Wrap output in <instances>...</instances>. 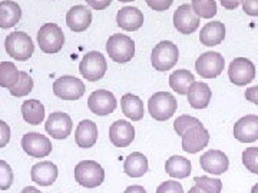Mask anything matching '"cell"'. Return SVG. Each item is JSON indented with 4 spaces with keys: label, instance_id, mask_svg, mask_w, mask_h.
Segmentation results:
<instances>
[{
    "label": "cell",
    "instance_id": "obj_1",
    "mask_svg": "<svg viewBox=\"0 0 258 193\" xmlns=\"http://www.w3.org/2000/svg\"><path fill=\"white\" fill-rule=\"evenodd\" d=\"M5 49L10 57L18 62H26L35 52L33 40L25 32H12L5 40Z\"/></svg>",
    "mask_w": 258,
    "mask_h": 193
},
{
    "label": "cell",
    "instance_id": "obj_2",
    "mask_svg": "<svg viewBox=\"0 0 258 193\" xmlns=\"http://www.w3.org/2000/svg\"><path fill=\"white\" fill-rule=\"evenodd\" d=\"M75 179L83 187L93 189L103 183L105 170L95 160H82L75 166Z\"/></svg>",
    "mask_w": 258,
    "mask_h": 193
},
{
    "label": "cell",
    "instance_id": "obj_3",
    "mask_svg": "<svg viewBox=\"0 0 258 193\" xmlns=\"http://www.w3.org/2000/svg\"><path fill=\"white\" fill-rule=\"evenodd\" d=\"M178 103L174 94L168 92H157L148 101V111L158 122H165L175 115Z\"/></svg>",
    "mask_w": 258,
    "mask_h": 193
},
{
    "label": "cell",
    "instance_id": "obj_4",
    "mask_svg": "<svg viewBox=\"0 0 258 193\" xmlns=\"http://www.w3.org/2000/svg\"><path fill=\"white\" fill-rule=\"evenodd\" d=\"M37 45L43 53L52 55L60 52L64 45L63 30L56 23H46L37 32Z\"/></svg>",
    "mask_w": 258,
    "mask_h": 193
},
{
    "label": "cell",
    "instance_id": "obj_5",
    "mask_svg": "<svg viewBox=\"0 0 258 193\" xmlns=\"http://www.w3.org/2000/svg\"><path fill=\"white\" fill-rule=\"evenodd\" d=\"M178 57H179L178 46L169 40H164L154 47L151 55V63L158 72H166L175 66Z\"/></svg>",
    "mask_w": 258,
    "mask_h": 193
},
{
    "label": "cell",
    "instance_id": "obj_6",
    "mask_svg": "<svg viewBox=\"0 0 258 193\" xmlns=\"http://www.w3.org/2000/svg\"><path fill=\"white\" fill-rule=\"evenodd\" d=\"M106 52L115 63H128L135 55V43L126 35H112L106 42Z\"/></svg>",
    "mask_w": 258,
    "mask_h": 193
},
{
    "label": "cell",
    "instance_id": "obj_7",
    "mask_svg": "<svg viewBox=\"0 0 258 193\" xmlns=\"http://www.w3.org/2000/svg\"><path fill=\"white\" fill-rule=\"evenodd\" d=\"M108 69V63L105 56L101 52H88L83 56L82 62L79 64V72L89 82H96L102 79Z\"/></svg>",
    "mask_w": 258,
    "mask_h": 193
},
{
    "label": "cell",
    "instance_id": "obj_8",
    "mask_svg": "<svg viewBox=\"0 0 258 193\" xmlns=\"http://www.w3.org/2000/svg\"><path fill=\"white\" fill-rule=\"evenodd\" d=\"M182 138V149L186 153H198L203 149L208 146L210 142V133L204 128V125L197 120L191 128L185 130V133L181 136Z\"/></svg>",
    "mask_w": 258,
    "mask_h": 193
},
{
    "label": "cell",
    "instance_id": "obj_9",
    "mask_svg": "<svg viewBox=\"0 0 258 193\" xmlns=\"http://www.w3.org/2000/svg\"><path fill=\"white\" fill-rule=\"evenodd\" d=\"M225 66L224 56L218 52H205L195 62V70L201 77L215 79L222 73Z\"/></svg>",
    "mask_w": 258,
    "mask_h": 193
},
{
    "label": "cell",
    "instance_id": "obj_10",
    "mask_svg": "<svg viewBox=\"0 0 258 193\" xmlns=\"http://www.w3.org/2000/svg\"><path fill=\"white\" fill-rule=\"evenodd\" d=\"M53 93L63 101H78L85 94V84L75 76H62L53 83Z\"/></svg>",
    "mask_w": 258,
    "mask_h": 193
},
{
    "label": "cell",
    "instance_id": "obj_11",
    "mask_svg": "<svg viewBox=\"0 0 258 193\" xmlns=\"http://www.w3.org/2000/svg\"><path fill=\"white\" fill-rule=\"evenodd\" d=\"M228 77L235 86H247L255 79V66L247 57H237L228 67Z\"/></svg>",
    "mask_w": 258,
    "mask_h": 193
},
{
    "label": "cell",
    "instance_id": "obj_12",
    "mask_svg": "<svg viewBox=\"0 0 258 193\" xmlns=\"http://www.w3.org/2000/svg\"><path fill=\"white\" fill-rule=\"evenodd\" d=\"M116 106H118V102H116V98L113 96V93L105 90V89L95 90L88 99L89 111L98 116L111 115L112 112H115Z\"/></svg>",
    "mask_w": 258,
    "mask_h": 193
},
{
    "label": "cell",
    "instance_id": "obj_13",
    "mask_svg": "<svg viewBox=\"0 0 258 193\" xmlns=\"http://www.w3.org/2000/svg\"><path fill=\"white\" fill-rule=\"evenodd\" d=\"M72 128H74L72 119L64 112L50 113V116L47 118L46 123H45V129H46L47 133L53 139H57V140L68 138L72 133Z\"/></svg>",
    "mask_w": 258,
    "mask_h": 193
},
{
    "label": "cell",
    "instance_id": "obj_14",
    "mask_svg": "<svg viewBox=\"0 0 258 193\" xmlns=\"http://www.w3.org/2000/svg\"><path fill=\"white\" fill-rule=\"evenodd\" d=\"M22 147L23 150L33 157H45L52 152L50 140L36 132H29L22 138Z\"/></svg>",
    "mask_w": 258,
    "mask_h": 193
},
{
    "label": "cell",
    "instance_id": "obj_15",
    "mask_svg": "<svg viewBox=\"0 0 258 193\" xmlns=\"http://www.w3.org/2000/svg\"><path fill=\"white\" fill-rule=\"evenodd\" d=\"M174 26L182 35H191L200 28V18L195 15L192 6L181 5L174 13Z\"/></svg>",
    "mask_w": 258,
    "mask_h": 193
},
{
    "label": "cell",
    "instance_id": "obj_16",
    "mask_svg": "<svg viewBox=\"0 0 258 193\" xmlns=\"http://www.w3.org/2000/svg\"><path fill=\"white\" fill-rule=\"evenodd\" d=\"M200 165L207 173L222 175L230 167V159L221 150H208L200 157Z\"/></svg>",
    "mask_w": 258,
    "mask_h": 193
},
{
    "label": "cell",
    "instance_id": "obj_17",
    "mask_svg": "<svg viewBox=\"0 0 258 193\" xmlns=\"http://www.w3.org/2000/svg\"><path fill=\"white\" fill-rule=\"evenodd\" d=\"M234 138L241 143H252L258 140V116L247 115L234 125Z\"/></svg>",
    "mask_w": 258,
    "mask_h": 193
},
{
    "label": "cell",
    "instance_id": "obj_18",
    "mask_svg": "<svg viewBox=\"0 0 258 193\" xmlns=\"http://www.w3.org/2000/svg\"><path fill=\"white\" fill-rule=\"evenodd\" d=\"M135 139V128L126 120H116L109 128V140L113 146L126 147Z\"/></svg>",
    "mask_w": 258,
    "mask_h": 193
},
{
    "label": "cell",
    "instance_id": "obj_19",
    "mask_svg": "<svg viewBox=\"0 0 258 193\" xmlns=\"http://www.w3.org/2000/svg\"><path fill=\"white\" fill-rule=\"evenodd\" d=\"M92 23V12L86 6L76 5L66 13V25L74 32H85Z\"/></svg>",
    "mask_w": 258,
    "mask_h": 193
},
{
    "label": "cell",
    "instance_id": "obj_20",
    "mask_svg": "<svg viewBox=\"0 0 258 193\" xmlns=\"http://www.w3.org/2000/svg\"><path fill=\"white\" fill-rule=\"evenodd\" d=\"M116 23L120 29L126 32H135L142 28L144 25V15L142 12L134 6H125L116 15Z\"/></svg>",
    "mask_w": 258,
    "mask_h": 193
},
{
    "label": "cell",
    "instance_id": "obj_21",
    "mask_svg": "<svg viewBox=\"0 0 258 193\" xmlns=\"http://www.w3.org/2000/svg\"><path fill=\"white\" fill-rule=\"evenodd\" d=\"M98 140V126L93 120H82L75 130V142L82 149L95 146Z\"/></svg>",
    "mask_w": 258,
    "mask_h": 193
},
{
    "label": "cell",
    "instance_id": "obj_22",
    "mask_svg": "<svg viewBox=\"0 0 258 193\" xmlns=\"http://www.w3.org/2000/svg\"><path fill=\"white\" fill-rule=\"evenodd\" d=\"M186 96H188L189 106L192 109L201 111V109H205L211 102V87L207 83L194 82L192 86L189 87V90L186 93Z\"/></svg>",
    "mask_w": 258,
    "mask_h": 193
},
{
    "label": "cell",
    "instance_id": "obj_23",
    "mask_svg": "<svg viewBox=\"0 0 258 193\" xmlns=\"http://www.w3.org/2000/svg\"><path fill=\"white\" fill-rule=\"evenodd\" d=\"M32 180L40 186H50L57 177V166L52 162H40L32 167Z\"/></svg>",
    "mask_w": 258,
    "mask_h": 193
},
{
    "label": "cell",
    "instance_id": "obj_24",
    "mask_svg": "<svg viewBox=\"0 0 258 193\" xmlns=\"http://www.w3.org/2000/svg\"><path fill=\"white\" fill-rule=\"evenodd\" d=\"M225 39V26L222 22H210L207 23L200 33V40L204 46H217Z\"/></svg>",
    "mask_w": 258,
    "mask_h": 193
},
{
    "label": "cell",
    "instance_id": "obj_25",
    "mask_svg": "<svg viewBox=\"0 0 258 193\" xmlns=\"http://www.w3.org/2000/svg\"><path fill=\"white\" fill-rule=\"evenodd\" d=\"M120 109L122 113L129 118L134 122H138V120L144 119V115H145V109H144V102L141 101V98L132 94V93H126L122 96L120 99Z\"/></svg>",
    "mask_w": 258,
    "mask_h": 193
},
{
    "label": "cell",
    "instance_id": "obj_26",
    "mask_svg": "<svg viewBox=\"0 0 258 193\" xmlns=\"http://www.w3.org/2000/svg\"><path fill=\"white\" fill-rule=\"evenodd\" d=\"M22 18V9L13 0L0 2V29H10Z\"/></svg>",
    "mask_w": 258,
    "mask_h": 193
},
{
    "label": "cell",
    "instance_id": "obj_27",
    "mask_svg": "<svg viewBox=\"0 0 258 193\" xmlns=\"http://www.w3.org/2000/svg\"><path fill=\"white\" fill-rule=\"evenodd\" d=\"M123 172L129 177H142L148 172V159L145 155L134 152L131 153L123 163Z\"/></svg>",
    "mask_w": 258,
    "mask_h": 193
},
{
    "label": "cell",
    "instance_id": "obj_28",
    "mask_svg": "<svg viewBox=\"0 0 258 193\" xmlns=\"http://www.w3.org/2000/svg\"><path fill=\"white\" fill-rule=\"evenodd\" d=\"M22 116L29 125H40L45 120V106L37 99H29L22 105Z\"/></svg>",
    "mask_w": 258,
    "mask_h": 193
},
{
    "label": "cell",
    "instance_id": "obj_29",
    "mask_svg": "<svg viewBox=\"0 0 258 193\" xmlns=\"http://www.w3.org/2000/svg\"><path fill=\"white\" fill-rule=\"evenodd\" d=\"M191 162L184 156H171L165 163V170L174 179H185L191 173Z\"/></svg>",
    "mask_w": 258,
    "mask_h": 193
},
{
    "label": "cell",
    "instance_id": "obj_30",
    "mask_svg": "<svg viewBox=\"0 0 258 193\" xmlns=\"http://www.w3.org/2000/svg\"><path fill=\"white\" fill-rule=\"evenodd\" d=\"M194 82H195V76L185 69L175 70L169 76V86L178 94H186Z\"/></svg>",
    "mask_w": 258,
    "mask_h": 193
},
{
    "label": "cell",
    "instance_id": "obj_31",
    "mask_svg": "<svg viewBox=\"0 0 258 193\" xmlns=\"http://www.w3.org/2000/svg\"><path fill=\"white\" fill-rule=\"evenodd\" d=\"M20 72L18 70L16 64L10 62H2L0 63V86L10 89L13 87L19 80Z\"/></svg>",
    "mask_w": 258,
    "mask_h": 193
},
{
    "label": "cell",
    "instance_id": "obj_32",
    "mask_svg": "<svg viewBox=\"0 0 258 193\" xmlns=\"http://www.w3.org/2000/svg\"><path fill=\"white\" fill-rule=\"evenodd\" d=\"M191 6L198 18L211 19L217 15L215 0H191Z\"/></svg>",
    "mask_w": 258,
    "mask_h": 193
},
{
    "label": "cell",
    "instance_id": "obj_33",
    "mask_svg": "<svg viewBox=\"0 0 258 193\" xmlns=\"http://www.w3.org/2000/svg\"><path fill=\"white\" fill-rule=\"evenodd\" d=\"M32 89H33V79L30 77V74L26 72H20L18 83L13 87H10L9 90L12 96L23 98V96H28L29 93L32 92Z\"/></svg>",
    "mask_w": 258,
    "mask_h": 193
},
{
    "label": "cell",
    "instance_id": "obj_34",
    "mask_svg": "<svg viewBox=\"0 0 258 193\" xmlns=\"http://www.w3.org/2000/svg\"><path fill=\"white\" fill-rule=\"evenodd\" d=\"M195 184L207 193H221L222 182L217 177H207V176H197L194 177Z\"/></svg>",
    "mask_w": 258,
    "mask_h": 193
},
{
    "label": "cell",
    "instance_id": "obj_35",
    "mask_svg": "<svg viewBox=\"0 0 258 193\" xmlns=\"http://www.w3.org/2000/svg\"><path fill=\"white\" fill-rule=\"evenodd\" d=\"M242 163L251 173L258 175V147H247L242 152Z\"/></svg>",
    "mask_w": 258,
    "mask_h": 193
},
{
    "label": "cell",
    "instance_id": "obj_36",
    "mask_svg": "<svg viewBox=\"0 0 258 193\" xmlns=\"http://www.w3.org/2000/svg\"><path fill=\"white\" fill-rule=\"evenodd\" d=\"M13 184V170L5 160H0V189L8 190Z\"/></svg>",
    "mask_w": 258,
    "mask_h": 193
},
{
    "label": "cell",
    "instance_id": "obj_37",
    "mask_svg": "<svg viewBox=\"0 0 258 193\" xmlns=\"http://www.w3.org/2000/svg\"><path fill=\"white\" fill-rule=\"evenodd\" d=\"M197 120H198L197 118L189 116V115H182V116L176 118V120L174 122V129H175L176 135L178 136H182L185 133V130L188 128H191Z\"/></svg>",
    "mask_w": 258,
    "mask_h": 193
},
{
    "label": "cell",
    "instance_id": "obj_38",
    "mask_svg": "<svg viewBox=\"0 0 258 193\" xmlns=\"http://www.w3.org/2000/svg\"><path fill=\"white\" fill-rule=\"evenodd\" d=\"M157 193H184V187L176 180H166L158 186Z\"/></svg>",
    "mask_w": 258,
    "mask_h": 193
},
{
    "label": "cell",
    "instance_id": "obj_39",
    "mask_svg": "<svg viewBox=\"0 0 258 193\" xmlns=\"http://www.w3.org/2000/svg\"><path fill=\"white\" fill-rule=\"evenodd\" d=\"M145 2L151 9L157 10V12H165L174 3V0H145Z\"/></svg>",
    "mask_w": 258,
    "mask_h": 193
},
{
    "label": "cell",
    "instance_id": "obj_40",
    "mask_svg": "<svg viewBox=\"0 0 258 193\" xmlns=\"http://www.w3.org/2000/svg\"><path fill=\"white\" fill-rule=\"evenodd\" d=\"M10 142V128L3 120H0V147H5Z\"/></svg>",
    "mask_w": 258,
    "mask_h": 193
},
{
    "label": "cell",
    "instance_id": "obj_41",
    "mask_svg": "<svg viewBox=\"0 0 258 193\" xmlns=\"http://www.w3.org/2000/svg\"><path fill=\"white\" fill-rule=\"evenodd\" d=\"M242 9L248 16L255 18L258 16V0H242Z\"/></svg>",
    "mask_w": 258,
    "mask_h": 193
},
{
    "label": "cell",
    "instance_id": "obj_42",
    "mask_svg": "<svg viewBox=\"0 0 258 193\" xmlns=\"http://www.w3.org/2000/svg\"><path fill=\"white\" fill-rule=\"evenodd\" d=\"M112 3V0H86V5L95 10H105Z\"/></svg>",
    "mask_w": 258,
    "mask_h": 193
},
{
    "label": "cell",
    "instance_id": "obj_43",
    "mask_svg": "<svg viewBox=\"0 0 258 193\" xmlns=\"http://www.w3.org/2000/svg\"><path fill=\"white\" fill-rule=\"evenodd\" d=\"M245 99L254 105H258V86H252V87H248L245 93H244Z\"/></svg>",
    "mask_w": 258,
    "mask_h": 193
},
{
    "label": "cell",
    "instance_id": "obj_44",
    "mask_svg": "<svg viewBox=\"0 0 258 193\" xmlns=\"http://www.w3.org/2000/svg\"><path fill=\"white\" fill-rule=\"evenodd\" d=\"M222 5V8L227 10H234L240 6V3H242V0H220Z\"/></svg>",
    "mask_w": 258,
    "mask_h": 193
},
{
    "label": "cell",
    "instance_id": "obj_45",
    "mask_svg": "<svg viewBox=\"0 0 258 193\" xmlns=\"http://www.w3.org/2000/svg\"><path fill=\"white\" fill-rule=\"evenodd\" d=\"M123 193H147V190H145L142 186L135 184V186H129L128 189H126Z\"/></svg>",
    "mask_w": 258,
    "mask_h": 193
},
{
    "label": "cell",
    "instance_id": "obj_46",
    "mask_svg": "<svg viewBox=\"0 0 258 193\" xmlns=\"http://www.w3.org/2000/svg\"><path fill=\"white\" fill-rule=\"evenodd\" d=\"M20 193H42L39 189H36V187H33V186H28V187H25L23 190Z\"/></svg>",
    "mask_w": 258,
    "mask_h": 193
},
{
    "label": "cell",
    "instance_id": "obj_47",
    "mask_svg": "<svg viewBox=\"0 0 258 193\" xmlns=\"http://www.w3.org/2000/svg\"><path fill=\"white\" fill-rule=\"evenodd\" d=\"M188 193H207V192H204L203 189H200V187H198V186L195 184L194 187H191V189H189V192H188Z\"/></svg>",
    "mask_w": 258,
    "mask_h": 193
},
{
    "label": "cell",
    "instance_id": "obj_48",
    "mask_svg": "<svg viewBox=\"0 0 258 193\" xmlns=\"http://www.w3.org/2000/svg\"><path fill=\"white\" fill-rule=\"evenodd\" d=\"M251 193H258V183H255L251 189Z\"/></svg>",
    "mask_w": 258,
    "mask_h": 193
},
{
    "label": "cell",
    "instance_id": "obj_49",
    "mask_svg": "<svg viewBox=\"0 0 258 193\" xmlns=\"http://www.w3.org/2000/svg\"><path fill=\"white\" fill-rule=\"evenodd\" d=\"M122 3H129V2H134V0H119Z\"/></svg>",
    "mask_w": 258,
    "mask_h": 193
}]
</instances>
